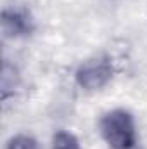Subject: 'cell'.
Here are the masks:
<instances>
[{"label": "cell", "instance_id": "obj_1", "mask_svg": "<svg viewBox=\"0 0 147 149\" xmlns=\"http://www.w3.org/2000/svg\"><path fill=\"white\" fill-rule=\"evenodd\" d=\"M101 132L112 149H132L135 144L133 116L125 109L106 113L101 120Z\"/></svg>", "mask_w": 147, "mask_h": 149}, {"label": "cell", "instance_id": "obj_2", "mask_svg": "<svg viewBox=\"0 0 147 149\" xmlns=\"http://www.w3.org/2000/svg\"><path fill=\"white\" fill-rule=\"evenodd\" d=\"M112 63L109 57L99 56L85 61L76 70V83L85 90H99L112 78Z\"/></svg>", "mask_w": 147, "mask_h": 149}, {"label": "cell", "instance_id": "obj_3", "mask_svg": "<svg viewBox=\"0 0 147 149\" xmlns=\"http://www.w3.org/2000/svg\"><path fill=\"white\" fill-rule=\"evenodd\" d=\"M2 30L5 37H21L31 31V19L23 9H5L2 12Z\"/></svg>", "mask_w": 147, "mask_h": 149}, {"label": "cell", "instance_id": "obj_4", "mask_svg": "<svg viewBox=\"0 0 147 149\" xmlns=\"http://www.w3.org/2000/svg\"><path fill=\"white\" fill-rule=\"evenodd\" d=\"M52 149H80L78 139L69 132H57L54 137Z\"/></svg>", "mask_w": 147, "mask_h": 149}, {"label": "cell", "instance_id": "obj_5", "mask_svg": "<svg viewBox=\"0 0 147 149\" xmlns=\"http://www.w3.org/2000/svg\"><path fill=\"white\" fill-rule=\"evenodd\" d=\"M7 149H38V144L30 135H16L9 141Z\"/></svg>", "mask_w": 147, "mask_h": 149}]
</instances>
